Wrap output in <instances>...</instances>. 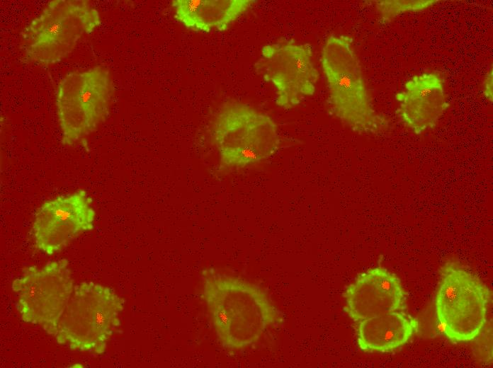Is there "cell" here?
Instances as JSON below:
<instances>
[{
    "label": "cell",
    "mask_w": 493,
    "mask_h": 368,
    "mask_svg": "<svg viewBox=\"0 0 493 368\" xmlns=\"http://www.w3.org/2000/svg\"><path fill=\"white\" fill-rule=\"evenodd\" d=\"M489 302V289L475 275L453 265L443 270L436 316L452 342L468 343L479 335L486 323Z\"/></svg>",
    "instance_id": "cell-7"
},
{
    "label": "cell",
    "mask_w": 493,
    "mask_h": 368,
    "mask_svg": "<svg viewBox=\"0 0 493 368\" xmlns=\"http://www.w3.org/2000/svg\"><path fill=\"white\" fill-rule=\"evenodd\" d=\"M11 289L22 321L40 326L54 336L74 289L67 260L26 268L13 281Z\"/></svg>",
    "instance_id": "cell-8"
},
{
    "label": "cell",
    "mask_w": 493,
    "mask_h": 368,
    "mask_svg": "<svg viewBox=\"0 0 493 368\" xmlns=\"http://www.w3.org/2000/svg\"><path fill=\"white\" fill-rule=\"evenodd\" d=\"M492 69L488 71L485 78L484 83L483 93L488 100L492 101V88H493V81H492Z\"/></svg>",
    "instance_id": "cell-16"
},
{
    "label": "cell",
    "mask_w": 493,
    "mask_h": 368,
    "mask_svg": "<svg viewBox=\"0 0 493 368\" xmlns=\"http://www.w3.org/2000/svg\"><path fill=\"white\" fill-rule=\"evenodd\" d=\"M345 311L359 322L378 315L397 311L405 300L400 279L382 267L359 275L344 293Z\"/></svg>",
    "instance_id": "cell-11"
},
{
    "label": "cell",
    "mask_w": 493,
    "mask_h": 368,
    "mask_svg": "<svg viewBox=\"0 0 493 368\" xmlns=\"http://www.w3.org/2000/svg\"><path fill=\"white\" fill-rule=\"evenodd\" d=\"M438 1L435 0H387L373 2L382 19L388 21L403 13L425 10Z\"/></svg>",
    "instance_id": "cell-15"
},
{
    "label": "cell",
    "mask_w": 493,
    "mask_h": 368,
    "mask_svg": "<svg viewBox=\"0 0 493 368\" xmlns=\"http://www.w3.org/2000/svg\"><path fill=\"white\" fill-rule=\"evenodd\" d=\"M255 69L273 86L275 103L281 108H293L315 92L319 74L308 44L280 40L266 45Z\"/></svg>",
    "instance_id": "cell-9"
},
{
    "label": "cell",
    "mask_w": 493,
    "mask_h": 368,
    "mask_svg": "<svg viewBox=\"0 0 493 368\" xmlns=\"http://www.w3.org/2000/svg\"><path fill=\"white\" fill-rule=\"evenodd\" d=\"M212 134L221 164L231 168L270 159L280 144L278 127L268 115L235 101L224 103L216 112Z\"/></svg>",
    "instance_id": "cell-3"
},
{
    "label": "cell",
    "mask_w": 493,
    "mask_h": 368,
    "mask_svg": "<svg viewBox=\"0 0 493 368\" xmlns=\"http://www.w3.org/2000/svg\"><path fill=\"white\" fill-rule=\"evenodd\" d=\"M124 305L110 287L82 282L74 286L54 337L72 350L102 354L120 326Z\"/></svg>",
    "instance_id": "cell-2"
},
{
    "label": "cell",
    "mask_w": 493,
    "mask_h": 368,
    "mask_svg": "<svg viewBox=\"0 0 493 368\" xmlns=\"http://www.w3.org/2000/svg\"><path fill=\"white\" fill-rule=\"evenodd\" d=\"M254 0H174L175 18L186 28L197 32L226 30L246 12Z\"/></svg>",
    "instance_id": "cell-13"
},
{
    "label": "cell",
    "mask_w": 493,
    "mask_h": 368,
    "mask_svg": "<svg viewBox=\"0 0 493 368\" xmlns=\"http://www.w3.org/2000/svg\"><path fill=\"white\" fill-rule=\"evenodd\" d=\"M84 190L45 202L37 210L31 234L38 249L52 255L94 226L96 212Z\"/></svg>",
    "instance_id": "cell-10"
},
{
    "label": "cell",
    "mask_w": 493,
    "mask_h": 368,
    "mask_svg": "<svg viewBox=\"0 0 493 368\" xmlns=\"http://www.w3.org/2000/svg\"><path fill=\"white\" fill-rule=\"evenodd\" d=\"M357 343L366 352H390L405 345L418 330V321L395 311L358 322Z\"/></svg>",
    "instance_id": "cell-14"
},
{
    "label": "cell",
    "mask_w": 493,
    "mask_h": 368,
    "mask_svg": "<svg viewBox=\"0 0 493 368\" xmlns=\"http://www.w3.org/2000/svg\"><path fill=\"white\" fill-rule=\"evenodd\" d=\"M320 61L335 114L356 130L376 131L382 119L373 108L353 40L331 35L323 45Z\"/></svg>",
    "instance_id": "cell-4"
},
{
    "label": "cell",
    "mask_w": 493,
    "mask_h": 368,
    "mask_svg": "<svg viewBox=\"0 0 493 368\" xmlns=\"http://www.w3.org/2000/svg\"><path fill=\"white\" fill-rule=\"evenodd\" d=\"M114 92L113 77L105 67L66 74L55 100L62 143L72 146L94 132L108 115Z\"/></svg>",
    "instance_id": "cell-6"
},
{
    "label": "cell",
    "mask_w": 493,
    "mask_h": 368,
    "mask_svg": "<svg viewBox=\"0 0 493 368\" xmlns=\"http://www.w3.org/2000/svg\"><path fill=\"white\" fill-rule=\"evenodd\" d=\"M395 97L402 118L416 132L432 127L448 106L443 80L436 72L413 76Z\"/></svg>",
    "instance_id": "cell-12"
},
{
    "label": "cell",
    "mask_w": 493,
    "mask_h": 368,
    "mask_svg": "<svg viewBox=\"0 0 493 368\" xmlns=\"http://www.w3.org/2000/svg\"><path fill=\"white\" fill-rule=\"evenodd\" d=\"M202 285L201 297L215 335L227 350L254 344L283 321L267 294L246 280L209 268L203 271Z\"/></svg>",
    "instance_id": "cell-1"
},
{
    "label": "cell",
    "mask_w": 493,
    "mask_h": 368,
    "mask_svg": "<svg viewBox=\"0 0 493 368\" xmlns=\"http://www.w3.org/2000/svg\"><path fill=\"white\" fill-rule=\"evenodd\" d=\"M100 24L98 11L87 1H51L21 33L26 56L40 64H57Z\"/></svg>",
    "instance_id": "cell-5"
}]
</instances>
